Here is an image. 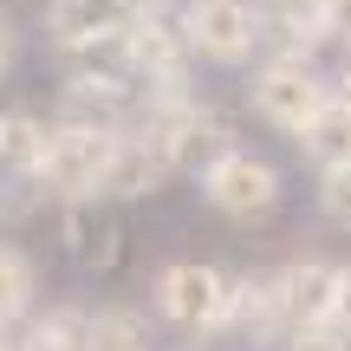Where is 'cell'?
<instances>
[{"mask_svg": "<svg viewBox=\"0 0 351 351\" xmlns=\"http://www.w3.org/2000/svg\"><path fill=\"white\" fill-rule=\"evenodd\" d=\"M117 72L137 91H176L189 85V46H182V20L169 0H143L130 13V26L117 33Z\"/></svg>", "mask_w": 351, "mask_h": 351, "instance_id": "cell-1", "label": "cell"}, {"mask_svg": "<svg viewBox=\"0 0 351 351\" xmlns=\"http://www.w3.org/2000/svg\"><path fill=\"white\" fill-rule=\"evenodd\" d=\"M228 306H234V274L208 261H169L156 274V313L189 339H228Z\"/></svg>", "mask_w": 351, "mask_h": 351, "instance_id": "cell-2", "label": "cell"}, {"mask_svg": "<svg viewBox=\"0 0 351 351\" xmlns=\"http://www.w3.org/2000/svg\"><path fill=\"white\" fill-rule=\"evenodd\" d=\"M247 104H254L261 124L300 137V130L332 104V85H326V72H319L313 59H274V52H267V59L254 65V78H247Z\"/></svg>", "mask_w": 351, "mask_h": 351, "instance_id": "cell-3", "label": "cell"}, {"mask_svg": "<svg viewBox=\"0 0 351 351\" xmlns=\"http://www.w3.org/2000/svg\"><path fill=\"white\" fill-rule=\"evenodd\" d=\"M202 202L215 215H228V221H267L287 202V176H280V163H267L261 150L234 143V150H221L202 169Z\"/></svg>", "mask_w": 351, "mask_h": 351, "instance_id": "cell-4", "label": "cell"}, {"mask_svg": "<svg viewBox=\"0 0 351 351\" xmlns=\"http://www.w3.org/2000/svg\"><path fill=\"white\" fill-rule=\"evenodd\" d=\"M117 137H98V130H52L46 124V150H39V195L65 202V208H85V202L104 195V169H111Z\"/></svg>", "mask_w": 351, "mask_h": 351, "instance_id": "cell-5", "label": "cell"}, {"mask_svg": "<svg viewBox=\"0 0 351 351\" xmlns=\"http://www.w3.org/2000/svg\"><path fill=\"white\" fill-rule=\"evenodd\" d=\"M182 46L189 59H208V65H247L261 52V7L254 0H189L182 13Z\"/></svg>", "mask_w": 351, "mask_h": 351, "instance_id": "cell-6", "label": "cell"}, {"mask_svg": "<svg viewBox=\"0 0 351 351\" xmlns=\"http://www.w3.org/2000/svg\"><path fill=\"white\" fill-rule=\"evenodd\" d=\"M143 0H52L46 7V33H52V52H59L72 72H91L104 46H117V33L130 26Z\"/></svg>", "mask_w": 351, "mask_h": 351, "instance_id": "cell-7", "label": "cell"}, {"mask_svg": "<svg viewBox=\"0 0 351 351\" xmlns=\"http://www.w3.org/2000/svg\"><path fill=\"white\" fill-rule=\"evenodd\" d=\"M130 117H137V85L124 72H72L59 91V111H52V130H98V137H124Z\"/></svg>", "mask_w": 351, "mask_h": 351, "instance_id": "cell-8", "label": "cell"}, {"mask_svg": "<svg viewBox=\"0 0 351 351\" xmlns=\"http://www.w3.org/2000/svg\"><path fill=\"white\" fill-rule=\"evenodd\" d=\"M287 306L274 293V274H234V306H228V339H241L247 351H274L287 345Z\"/></svg>", "mask_w": 351, "mask_h": 351, "instance_id": "cell-9", "label": "cell"}, {"mask_svg": "<svg viewBox=\"0 0 351 351\" xmlns=\"http://www.w3.org/2000/svg\"><path fill=\"white\" fill-rule=\"evenodd\" d=\"M274 293L287 306V326H319V319H332V300H339V261L300 254V261L274 267Z\"/></svg>", "mask_w": 351, "mask_h": 351, "instance_id": "cell-10", "label": "cell"}, {"mask_svg": "<svg viewBox=\"0 0 351 351\" xmlns=\"http://www.w3.org/2000/svg\"><path fill=\"white\" fill-rule=\"evenodd\" d=\"M169 182H176L169 156L156 150L143 130H124V137H117V150H111V169H104V195H117V202H143V195H163Z\"/></svg>", "mask_w": 351, "mask_h": 351, "instance_id": "cell-11", "label": "cell"}, {"mask_svg": "<svg viewBox=\"0 0 351 351\" xmlns=\"http://www.w3.org/2000/svg\"><path fill=\"white\" fill-rule=\"evenodd\" d=\"M39 306V267L26 247H13V241H0V339H7L13 326H26Z\"/></svg>", "mask_w": 351, "mask_h": 351, "instance_id": "cell-12", "label": "cell"}, {"mask_svg": "<svg viewBox=\"0 0 351 351\" xmlns=\"http://www.w3.org/2000/svg\"><path fill=\"white\" fill-rule=\"evenodd\" d=\"M85 326H91L85 306H46V313L33 306V319L20 326L13 351H85Z\"/></svg>", "mask_w": 351, "mask_h": 351, "instance_id": "cell-13", "label": "cell"}, {"mask_svg": "<svg viewBox=\"0 0 351 351\" xmlns=\"http://www.w3.org/2000/svg\"><path fill=\"white\" fill-rule=\"evenodd\" d=\"M85 351H150V319L137 306H98L85 326Z\"/></svg>", "mask_w": 351, "mask_h": 351, "instance_id": "cell-14", "label": "cell"}, {"mask_svg": "<svg viewBox=\"0 0 351 351\" xmlns=\"http://www.w3.org/2000/svg\"><path fill=\"white\" fill-rule=\"evenodd\" d=\"M293 143H300V150L313 156L319 169H339V163H351V111L326 104V111H319V117H313V124H306Z\"/></svg>", "mask_w": 351, "mask_h": 351, "instance_id": "cell-15", "label": "cell"}, {"mask_svg": "<svg viewBox=\"0 0 351 351\" xmlns=\"http://www.w3.org/2000/svg\"><path fill=\"white\" fill-rule=\"evenodd\" d=\"M319 215H326L339 234H351V163L319 169Z\"/></svg>", "mask_w": 351, "mask_h": 351, "instance_id": "cell-16", "label": "cell"}, {"mask_svg": "<svg viewBox=\"0 0 351 351\" xmlns=\"http://www.w3.org/2000/svg\"><path fill=\"white\" fill-rule=\"evenodd\" d=\"M287 351H351V332L339 319H319V326H293L287 332Z\"/></svg>", "mask_w": 351, "mask_h": 351, "instance_id": "cell-17", "label": "cell"}, {"mask_svg": "<svg viewBox=\"0 0 351 351\" xmlns=\"http://www.w3.org/2000/svg\"><path fill=\"white\" fill-rule=\"evenodd\" d=\"M319 26H326V46L351 52V0H319Z\"/></svg>", "mask_w": 351, "mask_h": 351, "instance_id": "cell-18", "label": "cell"}, {"mask_svg": "<svg viewBox=\"0 0 351 351\" xmlns=\"http://www.w3.org/2000/svg\"><path fill=\"white\" fill-rule=\"evenodd\" d=\"M13 65H20V20L0 7V85H7V72H13Z\"/></svg>", "mask_w": 351, "mask_h": 351, "instance_id": "cell-19", "label": "cell"}, {"mask_svg": "<svg viewBox=\"0 0 351 351\" xmlns=\"http://www.w3.org/2000/svg\"><path fill=\"white\" fill-rule=\"evenodd\" d=\"M332 319L351 332V261H339V300H332Z\"/></svg>", "mask_w": 351, "mask_h": 351, "instance_id": "cell-20", "label": "cell"}, {"mask_svg": "<svg viewBox=\"0 0 351 351\" xmlns=\"http://www.w3.org/2000/svg\"><path fill=\"white\" fill-rule=\"evenodd\" d=\"M326 85H332V104H339V111H351V59H345L339 72L326 78Z\"/></svg>", "mask_w": 351, "mask_h": 351, "instance_id": "cell-21", "label": "cell"}, {"mask_svg": "<svg viewBox=\"0 0 351 351\" xmlns=\"http://www.w3.org/2000/svg\"><path fill=\"white\" fill-rule=\"evenodd\" d=\"M0 143H7V111H0Z\"/></svg>", "mask_w": 351, "mask_h": 351, "instance_id": "cell-22", "label": "cell"}, {"mask_svg": "<svg viewBox=\"0 0 351 351\" xmlns=\"http://www.w3.org/2000/svg\"><path fill=\"white\" fill-rule=\"evenodd\" d=\"M0 351H13V339H0Z\"/></svg>", "mask_w": 351, "mask_h": 351, "instance_id": "cell-23", "label": "cell"}]
</instances>
